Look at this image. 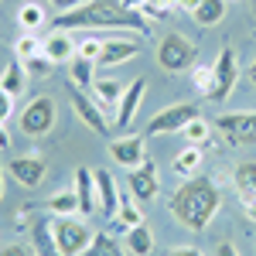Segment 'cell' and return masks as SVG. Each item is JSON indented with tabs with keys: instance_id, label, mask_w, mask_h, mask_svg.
I'll return each instance as SVG.
<instances>
[{
	"instance_id": "1",
	"label": "cell",
	"mask_w": 256,
	"mask_h": 256,
	"mask_svg": "<svg viewBox=\"0 0 256 256\" xmlns=\"http://www.w3.org/2000/svg\"><path fill=\"white\" fill-rule=\"evenodd\" d=\"M222 205V192L212 178H188L174 195L168 198V212L192 232H205L212 216Z\"/></svg>"
},
{
	"instance_id": "2",
	"label": "cell",
	"mask_w": 256,
	"mask_h": 256,
	"mask_svg": "<svg viewBox=\"0 0 256 256\" xmlns=\"http://www.w3.org/2000/svg\"><path fill=\"white\" fill-rule=\"evenodd\" d=\"M52 28H58V31H68V28H134L140 34L150 31L147 18L137 10H126L120 0H86L76 10L55 14Z\"/></svg>"
},
{
	"instance_id": "3",
	"label": "cell",
	"mask_w": 256,
	"mask_h": 256,
	"mask_svg": "<svg viewBox=\"0 0 256 256\" xmlns=\"http://www.w3.org/2000/svg\"><path fill=\"white\" fill-rule=\"evenodd\" d=\"M55 242H58L62 256H86L89 242H92V232L89 226L76 216H58L55 218Z\"/></svg>"
},
{
	"instance_id": "4",
	"label": "cell",
	"mask_w": 256,
	"mask_h": 256,
	"mask_svg": "<svg viewBox=\"0 0 256 256\" xmlns=\"http://www.w3.org/2000/svg\"><path fill=\"white\" fill-rule=\"evenodd\" d=\"M195 44L184 38V34H164L158 44V65L164 72H184V68H192L195 65Z\"/></svg>"
},
{
	"instance_id": "5",
	"label": "cell",
	"mask_w": 256,
	"mask_h": 256,
	"mask_svg": "<svg viewBox=\"0 0 256 256\" xmlns=\"http://www.w3.org/2000/svg\"><path fill=\"white\" fill-rule=\"evenodd\" d=\"M195 116H198L195 102H171V106L160 110L158 116H150V123H147V137H154V134H181Z\"/></svg>"
},
{
	"instance_id": "6",
	"label": "cell",
	"mask_w": 256,
	"mask_h": 256,
	"mask_svg": "<svg viewBox=\"0 0 256 256\" xmlns=\"http://www.w3.org/2000/svg\"><path fill=\"white\" fill-rule=\"evenodd\" d=\"M55 126V102L48 96H34L20 110V134L28 137H44Z\"/></svg>"
},
{
	"instance_id": "7",
	"label": "cell",
	"mask_w": 256,
	"mask_h": 256,
	"mask_svg": "<svg viewBox=\"0 0 256 256\" xmlns=\"http://www.w3.org/2000/svg\"><path fill=\"white\" fill-rule=\"evenodd\" d=\"M216 130L236 147H253L256 144V113H222L216 120Z\"/></svg>"
},
{
	"instance_id": "8",
	"label": "cell",
	"mask_w": 256,
	"mask_h": 256,
	"mask_svg": "<svg viewBox=\"0 0 256 256\" xmlns=\"http://www.w3.org/2000/svg\"><path fill=\"white\" fill-rule=\"evenodd\" d=\"M212 68H216V92H212V102H226V99L232 96L236 82H239V62H236V52H232V48H222Z\"/></svg>"
},
{
	"instance_id": "9",
	"label": "cell",
	"mask_w": 256,
	"mask_h": 256,
	"mask_svg": "<svg viewBox=\"0 0 256 256\" xmlns=\"http://www.w3.org/2000/svg\"><path fill=\"white\" fill-rule=\"evenodd\" d=\"M158 160L144 158V164L137 168H130V174H126V188H130V195L137 198V202H150V198H158Z\"/></svg>"
},
{
	"instance_id": "10",
	"label": "cell",
	"mask_w": 256,
	"mask_h": 256,
	"mask_svg": "<svg viewBox=\"0 0 256 256\" xmlns=\"http://www.w3.org/2000/svg\"><path fill=\"white\" fill-rule=\"evenodd\" d=\"M232 184H236L239 205L250 222H256V160H242L232 171Z\"/></svg>"
},
{
	"instance_id": "11",
	"label": "cell",
	"mask_w": 256,
	"mask_h": 256,
	"mask_svg": "<svg viewBox=\"0 0 256 256\" xmlns=\"http://www.w3.org/2000/svg\"><path fill=\"white\" fill-rule=\"evenodd\" d=\"M68 99H72V110H76V116L89 126V130H96V134H110V123H106V116H102V110H99L96 99H89L86 92H82L79 86H72L68 82Z\"/></svg>"
},
{
	"instance_id": "12",
	"label": "cell",
	"mask_w": 256,
	"mask_h": 256,
	"mask_svg": "<svg viewBox=\"0 0 256 256\" xmlns=\"http://www.w3.org/2000/svg\"><path fill=\"white\" fill-rule=\"evenodd\" d=\"M137 55H140V41L110 38V41H102V52H99L96 65H99V68H116V65H123V62L137 58Z\"/></svg>"
},
{
	"instance_id": "13",
	"label": "cell",
	"mask_w": 256,
	"mask_h": 256,
	"mask_svg": "<svg viewBox=\"0 0 256 256\" xmlns=\"http://www.w3.org/2000/svg\"><path fill=\"white\" fill-rule=\"evenodd\" d=\"M44 171H48V164L41 158H14L10 164H7V174L14 178L18 184H24V188H38L41 181H44Z\"/></svg>"
},
{
	"instance_id": "14",
	"label": "cell",
	"mask_w": 256,
	"mask_h": 256,
	"mask_svg": "<svg viewBox=\"0 0 256 256\" xmlns=\"http://www.w3.org/2000/svg\"><path fill=\"white\" fill-rule=\"evenodd\" d=\"M144 92H147V79H134L130 89H123V96L116 102V130H126L130 120L137 116L140 102H144Z\"/></svg>"
},
{
	"instance_id": "15",
	"label": "cell",
	"mask_w": 256,
	"mask_h": 256,
	"mask_svg": "<svg viewBox=\"0 0 256 256\" xmlns=\"http://www.w3.org/2000/svg\"><path fill=\"white\" fill-rule=\"evenodd\" d=\"M110 158L116 160V164H123L126 171L130 168H137V164H144V137H137V134H130V137H116L113 144H110Z\"/></svg>"
},
{
	"instance_id": "16",
	"label": "cell",
	"mask_w": 256,
	"mask_h": 256,
	"mask_svg": "<svg viewBox=\"0 0 256 256\" xmlns=\"http://www.w3.org/2000/svg\"><path fill=\"white\" fill-rule=\"evenodd\" d=\"M76 198H79V216H92L99 208V192H96V171L76 168Z\"/></svg>"
},
{
	"instance_id": "17",
	"label": "cell",
	"mask_w": 256,
	"mask_h": 256,
	"mask_svg": "<svg viewBox=\"0 0 256 256\" xmlns=\"http://www.w3.org/2000/svg\"><path fill=\"white\" fill-rule=\"evenodd\" d=\"M96 192H99V212H102V218H116V208H120V192L116 181H113V174L110 171H96Z\"/></svg>"
},
{
	"instance_id": "18",
	"label": "cell",
	"mask_w": 256,
	"mask_h": 256,
	"mask_svg": "<svg viewBox=\"0 0 256 256\" xmlns=\"http://www.w3.org/2000/svg\"><path fill=\"white\" fill-rule=\"evenodd\" d=\"M31 242H34L38 256H62L58 242H55V226H52L48 218H34V226H31Z\"/></svg>"
},
{
	"instance_id": "19",
	"label": "cell",
	"mask_w": 256,
	"mask_h": 256,
	"mask_svg": "<svg viewBox=\"0 0 256 256\" xmlns=\"http://www.w3.org/2000/svg\"><path fill=\"white\" fill-rule=\"evenodd\" d=\"M41 55L52 58V62H72L76 58V44H72V38L65 31H58V34H52L48 41H41Z\"/></svg>"
},
{
	"instance_id": "20",
	"label": "cell",
	"mask_w": 256,
	"mask_h": 256,
	"mask_svg": "<svg viewBox=\"0 0 256 256\" xmlns=\"http://www.w3.org/2000/svg\"><path fill=\"white\" fill-rule=\"evenodd\" d=\"M123 250L130 256H150L154 253V236H150V229L140 222V226H134L130 232H126V239H123Z\"/></svg>"
},
{
	"instance_id": "21",
	"label": "cell",
	"mask_w": 256,
	"mask_h": 256,
	"mask_svg": "<svg viewBox=\"0 0 256 256\" xmlns=\"http://www.w3.org/2000/svg\"><path fill=\"white\" fill-rule=\"evenodd\" d=\"M192 18H195L202 28H212V24H218V20L226 18V0H198Z\"/></svg>"
},
{
	"instance_id": "22",
	"label": "cell",
	"mask_w": 256,
	"mask_h": 256,
	"mask_svg": "<svg viewBox=\"0 0 256 256\" xmlns=\"http://www.w3.org/2000/svg\"><path fill=\"white\" fill-rule=\"evenodd\" d=\"M140 222H144L140 208L134 205V202H130V195L123 192V195H120V208H116V218H113V226H116V229H123V232H130V229H134V226H140Z\"/></svg>"
},
{
	"instance_id": "23",
	"label": "cell",
	"mask_w": 256,
	"mask_h": 256,
	"mask_svg": "<svg viewBox=\"0 0 256 256\" xmlns=\"http://www.w3.org/2000/svg\"><path fill=\"white\" fill-rule=\"evenodd\" d=\"M0 86L10 92V96H20L24 92V86H28V72H24V65L18 58L7 62V68H4V76H0Z\"/></svg>"
},
{
	"instance_id": "24",
	"label": "cell",
	"mask_w": 256,
	"mask_h": 256,
	"mask_svg": "<svg viewBox=\"0 0 256 256\" xmlns=\"http://www.w3.org/2000/svg\"><path fill=\"white\" fill-rule=\"evenodd\" d=\"M86 256H130V253H126L123 242H116L110 232H96L92 242H89V250H86Z\"/></svg>"
},
{
	"instance_id": "25",
	"label": "cell",
	"mask_w": 256,
	"mask_h": 256,
	"mask_svg": "<svg viewBox=\"0 0 256 256\" xmlns=\"http://www.w3.org/2000/svg\"><path fill=\"white\" fill-rule=\"evenodd\" d=\"M92 68H96V62L92 58H82V55H76L72 58V65H68V79H72V86H79V89H86V86H92Z\"/></svg>"
},
{
	"instance_id": "26",
	"label": "cell",
	"mask_w": 256,
	"mask_h": 256,
	"mask_svg": "<svg viewBox=\"0 0 256 256\" xmlns=\"http://www.w3.org/2000/svg\"><path fill=\"white\" fill-rule=\"evenodd\" d=\"M198 164H202V147H192V144H188V147L174 158V174L178 178H192L198 171Z\"/></svg>"
},
{
	"instance_id": "27",
	"label": "cell",
	"mask_w": 256,
	"mask_h": 256,
	"mask_svg": "<svg viewBox=\"0 0 256 256\" xmlns=\"http://www.w3.org/2000/svg\"><path fill=\"white\" fill-rule=\"evenodd\" d=\"M192 82H195L198 96L212 99V92H216V68L212 65H192Z\"/></svg>"
},
{
	"instance_id": "28",
	"label": "cell",
	"mask_w": 256,
	"mask_h": 256,
	"mask_svg": "<svg viewBox=\"0 0 256 256\" xmlns=\"http://www.w3.org/2000/svg\"><path fill=\"white\" fill-rule=\"evenodd\" d=\"M48 212H52V216H76V212H79L76 188H72V192H58V195L48 198Z\"/></svg>"
},
{
	"instance_id": "29",
	"label": "cell",
	"mask_w": 256,
	"mask_h": 256,
	"mask_svg": "<svg viewBox=\"0 0 256 256\" xmlns=\"http://www.w3.org/2000/svg\"><path fill=\"white\" fill-rule=\"evenodd\" d=\"M92 89H96V102L99 106H113V102H120V96H123V89H120L116 79H96Z\"/></svg>"
},
{
	"instance_id": "30",
	"label": "cell",
	"mask_w": 256,
	"mask_h": 256,
	"mask_svg": "<svg viewBox=\"0 0 256 256\" xmlns=\"http://www.w3.org/2000/svg\"><path fill=\"white\" fill-rule=\"evenodd\" d=\"M181 134H184V140H188L192 147H205V144H208V137H212V126H208L202 116H195L188 126H184V130H181Z\"/></svg>"
},
{
	"instance_id": "31",
	"label": "cell",
	"mask_w": 256,
	"mask_h": 256,
	"mask_svg": "<svg viewBox=\"0 0 256 256\" xmlns=\"http://www.w3.org/2000/svg\"><path fill=\"white\" fill-rule=\"evenodd\" d=\"M18 20H20V28H41V20H44L41 4H24L18 10Z\"/></svg>"
},
{
	"instance_id": "32",
	"label": "cell",
	"mask_w": 256,
	"mask_h": 256,
	"mask_svg": "<svg viewBox=\"0 0 256 256\" xmlns=\"http://www.w3.org/2000/svg\"><path fill=\"white\" fill-rule=\"evenodd\" d=\"M14 52L20 55V62H24V58H34V55H41V41L34 38V34H20L18 44H14Z\"/></svg>"
},
{
	"instance_id": "33",
	"label": "cell",
	"mask_w": 256,
	"mask_h": 256,
	"mask_svg": "<svg viewBox=\"0 0 256 256\" xmlns=\"http://www.w3.org/2000/svg\"><path fill=\"white\" fill-rule=\"evenodd\" d=\"M52 65H55L52 58L34 55V58H24V72H28V76H48V72H52Z\"/></svg>"
},
{
	"instance_id": "34",
	"label": "cell",
	"mask_w": 256,
	"mask_h": 256,
	"mask_svg": "<svg viewBox=\"0 0 256 256\" xmlns=\"http://www.w3.org/2000/svg\"><path fill=\"white\" fill-rule=\"evenodd\" d=\"M99 52H102V41L86 38V41L79 44V52H76V55H82V58H92V62H96V58H99Z\"/></svg>"
},
{
	"instance_id": "35",
	"label": "cell",
	"mask_w": 256,
	"mask_h": 256,
	"mask_svg": "<svg viewBox=\"0 0 256 256\" xmlns=\"http://www.w3.org/2000/svg\"><path fill=\"white\" fill-rule=\"evenodd\" d=\"M10 110H14V96H10V92H7V89L0 86V123L10 116Z\"/></svg>"
},
{
	"instance_id": "36",
	"label": "cell",
	"mask_w": 256,
	"mask_h": 256,
	"mask_svg": "<svg viewBox=\"0 0 256 256\" xmlns=\"http://www.w3.org/2000/svg\"><path fill=\"white\" fill-rule=\"evenodd\" d=\"M48 4H52L58 14H65V10H76V7H82L86 0H48Z\"/></svg>"
},
{
	"instance_id": "37",
	"label": "cell",
	"mask_w": 256,
	"mask_h": 256,
	"mask_svg": "<svg viewBox=\"0 0 256 256\" xmlns=\"http://www.w3.org/2000/svg\"><path fill=\"white\" fill-rule=\"evenodd\" d=\"M216 256H239V253H236V246H232V242H218Z\"/></svg>"
},
{
	"instance_id": "38",
	"label": "cell",
	"mask_w": 256,
	"mask_h": 256,
	"mask_svg": "<svg viewBox=\"0 0 256 256\" xmlns=\"http://www.w3.org/2000/svg\"><path fill=\"white\" fill-rule=\"evenodd\" d=\"M126 10H137V14H144V7H147V0H120Z\"/></svg>"
},
{
	"instance_id": "39",
	"label": "cell",
	"mask_w": 256,
	"mask_h": 256,
	"mask_svg": "<svg viewBox=\"0 0 256 256\" xmlns=\"http://www.w3.org/2000/svg\"><path fill=\"white\" fill-rule=\"evenodd\" d=\"M0 256H28V250H24V246H4Z\"/></svg>"
},
{
	"instance_id": "40",
	"label": "cell",
	"mask_w": 256,
	"mask_h": 256,
	"mask_svg": "<svg viewBox=\"0 0 256 256\" xmlns=\"http://www.w3.org/2000/svg\"><path fill=\"white\" fill-rule=\"evenodd\" d=\"M10 147V137H7V130H4V123H0V150H7Z\"/></svg>"
},
{
	"instance_id": "41",
	"label": "cell",
	"mask_w": 256,
	"mask_h": 256,
	"mask_svg": "<svg viewBox=\"0 0 256 256\" xmlns=\"http://www.w3.org/2000/svg\"><path fill=\"white\" fill-rule=\"evenodd\" d=\"M168 256H202V253H198V250H171Z\"/></svg>"
},
{
	"instance_id": "42",
	"label": "cell",
	"mask_w": 256,
	"mask_h": 256,
	"mask_svg": "<svg viewBox=\"0 0 256 256\" xmlns=\"http://www.w3.org/2000/svg\"><path fill=\"white\" fill-rule=\"evenodd\" d=\"M250 82H253V86H256V62H253V65H250Z\"/></svg>"
},
{
	"instance_id": "43",
	"label": "cell",
	"mask_w": 256,
	"mask_h": 256,
	"mask_svg": "<svg viewBox=\"0 0 256 256\" xmlns=\"http://www.w3.org/2000/svg\"><path fill=\"white\" fill-rule=\"evenodd\" d=\"M0 198H4V164H0Z\"/></svg>"
},
{
	"instance_id": "44",
	"label": "cell",
	"mask_w": 256,
	"mask_h": 256,
	"mask_svg": "<svg viewBox=\"0 0 256 256\" xmlns=\"http://www.w3.org/2000/svg\"><path fill=\"white\" fill-rule=\"evenodd\" d=\"M250 10H253V18H256V0H250Z\"/></svg>"
},
{
	"instance_id": "45",
	"label": "cell",
	"mask_w": 256,
	"mask_h": 256,
	"mask_svg": "<svg viewBox=\"0 0 256 256\" xmlns=\"http://www.w3.org/2000/svg\"><path fill=\"white\" fill-rule=\"evenodd\" d=\"M171 4H174V7H178V0H171Z\"/></svg>"
}]
</instances>
